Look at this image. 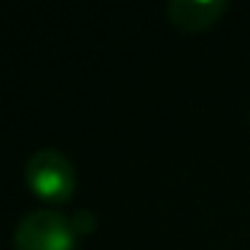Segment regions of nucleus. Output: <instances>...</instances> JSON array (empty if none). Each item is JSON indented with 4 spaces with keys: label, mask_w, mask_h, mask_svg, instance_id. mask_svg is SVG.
<instances>
[{
    "label": "nucleus",
    "mask_w": 250,
    "mask_h": 250,
    "mask_svg": "<svg viewBox=\"0 0 250 250\" xmlns=\"http://www.w3.org/2000/svg\"><path fill=\"white\" fill-rule=\"evenodd\" d=\"M24 180L43 202H67L76 191L73 162L57 148H41L24 164Z\"/></svg>",
    "instance_id": "f257e3e1"
},
{
    "label": "nucleus",
    "mask_w": 250,
    "mask_h": 250,
    "mask_svg": "<svg viewBox=\"0 0 250 250\" xmlns=\"http://www.w3.org/2000/svg\"><path fill=\"white\" fill-rule=\"evenodd\" d=\"M78 231L73 218L57 210H33L17 223L14 250H76Z\"/></svg>",
    "instance_id": "f03ea898"
},
{
    "label": "nucleus",
    "mask_w": 250,
    "mask_h": 250,
    "mask_svg": "<svg viewBox=\"0 0 250 250\" xmlns=\"http://www.w3.org/2000/svg\"><path fill=\"white\" fill-rule=\"evenodd\" d=\"M229 8L226 0H169L167 19L180 30H207Z\"/></svg>",
    "instance_id": "7ed1b4c3"
}]
</instances>
